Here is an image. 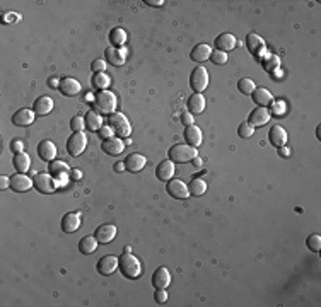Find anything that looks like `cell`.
<instances>
[{"label": "cell", "mask_w": 321, "mask_h": 307, "mask_svg": "<svg viewBox=\"0 0 321 307\" xmlns=\"http://www.w3.org/2000/svg\"><path fill=\"white\" fill-rule=\"evenodd\" d=\"M251 98L258 108H266L273 102V96L270 94V90L263 89V87H256V89L251 92Z\"/></svg>", "instance_id": "obj_23"}, {"label": "cell", "mask_w": 321, "mask_h": 307, "mask_svg": "<svg viewBox=\"0 0 321 307\" xmlns=\"http://www.w3.org/2000/svg\"><path fill=\"white\" fill-rule=\"evenodd\" d=\"M144 4H147L151 7H162L164 6V0H144Z\"/></svg>", "instance_id": "obj_51"}, {"label": "cell", "mask_w": 321, "mask_h": 307, "mask_svg": "<svg viewBox=\"0 0 321 307\" xmlns=\"http://www.w3.org/2000/svg\"><path fill=\"white\" fill-rule=\"evenodd\" d=\"M191 162H193V164H195V168H202V159H200V157H198V156H197V157H195V159H193V160H191Z\"/></svg>", "instance_id": "obj_55"}, {"label": "cell", "mask_w": 321, "mask_h": 307, "mask_svg": "<svg viewBox=\"0 0 321 307\" xmlns=\"http://www.w3.org/2000/svg\"><path fill=\"white\" fill-rule=\"evenodd\" d=\"M208 60L214 62V65H224L227 62V53L219 52V50H214V52L210 53V58H208Z\"/></svg>", "instance_id": "obj_41"}, {"label": "cell", "mask_w": 321, "mask_h": 307, "mask_svg": "<svg viewBox=\"0 0 321 307\" xmlns=\"http://www.w3.org/2000/svg\"><path fill=\"white\" fill-rule=\"evenodd\" d=\"M270 116H272L270 110H266V108H256V110H253L251 113H249L248 123L251 126L260 128V126H263L270 122Z\"/></svg>", "instance_id": "obj_10"}, {"label": "cell", "mask_w": 321, "mask_h": 307, "mask_svg": "<svg viewBox=\"0 0 321 307\" xmlns=\"http://www.w3.org/2000/svg\"><path fill=\"white\" fill-rule=\"evenodd\" d=\"M253 134H255V126H251L248 122H243L237 126V135H239L241 138H249Z\"/></svg>", "instance_id": "obj_39"}, {"label": "cell", "mask_w": 321, "mask_h": 307, "mask_svg": "<svg viewBox=\"0 0 321 307\" xmlns=\"http://www.w3.org/2000/svg\"><path fill=\"white\" fill-rule=\"evenodd\" d=\"M60 92L64 94V96L67 98H74V96H77L79 92L82 90V87H81V82L76 80V78H72V77H65V78H62L60 80Z\"/></svg>", "instance_id": "obj_15"}, {"label": "cell", "mask_w": 321, "mask_h": 307, "mask_svg": "<svg viewBox=\"0 0 321 307\" xmlns=\"http://www.w3.org/2000/svg\"><path fill=\"white\" fill-rule=\"evenodd\" d=\"M108 40H110V44L113 48H122L123 44L127 43V32H125L123 28H113L110 31Z\"/></svg>", "instance_id": "obj_31"}, {"label": "cell", "mask_w": 321, "mask_h": 307, "mask_svg": "<svg viewBox=\"0 0 321 307\" xmlns=\"http://www.w3.org/2000/svg\"><path fill=\"white\" fill-rule=\"evenodd\" d=\"M93 86L96 87L98 90H106L108 87H110V84H111V78H110V76H108L106 72H101V74H94L93 76Z\"/></svg>", "instance_id": "obj_36"}, {"label": "cell", "mask_w": 321, "mask_h": 307, "mask_svg": "<svg viewBox=\"0 0 321 307\" xmlns=\"http://www.w3.org/2000/svg\"><path fill=\"white\" fill-rule=\"evenodd\" d=\"M246 48L249 50L251 55H260L265 48V41L258 34H255V32H251V34L246 36Z\"/></svg>", "instance_id": "obj_29"}, {"label": "cell", "mask_w": 321, "mask_h": 307, "mask_svg": "<svg viewBox=\"0 0 321 307\" xmlns=\"http://www.w3.org/2000/svg\"><path fill=\"white\" fill-rule=\"evenodd\" d=\"M154 298H156L157 304H166V302H168V292H166V288L156 290V294H154Z\"/></svg>", "instance_id": "obj_45"}, {"label": "cell", "mask_w": 321, "mask_h": 307, "mask_svg": "<svg viewBox=\"0 0 321 307\" xmlns=\"http://www.w3.org/2000/svg\"><path fill=\"white\" fill-rule=\"evenodd\" d=\"M174 162H171V160H162V162L156 168V176L159 181H166L168 182L169 180H173L174 178Z\"/></svg>", "instance_id": "obj_24"}, {"label": "cell", "mask_w": 321, "mask_h": 307, "mask_svg": "<svg viewBox=\"0 0 321 307\" xmlns=\"http://www.w3.org/2000/svg\"><path fill=\"white\" fill-rule=\"evenodd\" d=\"M272 113L275 114V116H282L283 114V111H285V102L283 101H277V102H272Z\"/></svg>", "instance_id": "obj_44"}, {"label": "cell", "mask_w": 321, "mask_h": 307, "mask_svg": "<svg viewBox=\"0 0 321 307\" xmlns=\"http://www.w3.org/2000/svg\"><path fill=\"white\" fill-rule=\"evenodd\" d=\"M104 56H106V64L113 65V67H122V65H125V55L120 48H113V46L106 48Z\"/></svg>", "instance_id": "obj_27"}, {"label": "cell", "mask_w": 321, "mask_h": 307, "mask_svg": "<svg viewBox=\"0 0 321 307\" xmlns=\"http://www.w3.org/2000/svg\"><path fill=\"white\" fill-rule=\"evenodd\" d=\"M103 152H106L108 156H120L125 148L123 140H120V136H111V138H106L101 145Z\"/></svg>", "instance_id": "obj_21"}, {"label": "cell", "mask_w": 321, "mask_h": 307, "mask_svg": "<svg viewBox=\"0 0 321 307\" xmlns=\"http://www.w3.org/2000/svg\"><path fill=\"white\" fill-rule=\"evenodd\" d=\"M33 180L31 178H28L26 174L23 172H18L14 174V176H11V190H14L16 193H24L28 192V190L33 188Z\"/></svg>", "instance_id": "obj_11"}, {"label": "cell", "mask_w": 321, "mask_h": 307, "mask_svg": "<svg viewBox=\"0 0 321 307\" xmlns=\"http://www.w3.org/2000/svg\"><path fill=\"white\" fill-rule=\"evenodd\" d=\"M203 110H205V98L203 94H191V96L186 99V111L191 114H202Z\"/></svg>", "instance_id": "obj_20"}, {"label": "cell", "mask_w": 321, "mask_h": 307, "mask_svg": "<svg viewBox=\"0 0 321 307\" xmlns=\"http://www.w3.org/2000/svg\"><path fill=\"white\" fill-rule=\"evenodd\" d=\"M278 154H280L282 157H289L290 156V150L287 147H278Z\"/></svg>", "instance_id": "obj_53"}, {"label": "cell", "mask_w": 321, "mask_h": 307, "mask_svg": "<svg viewBox=\"0 0 321 307\" xmlns=\"http://www.w3.org/2000/svg\"><path fill=\"white\" fill-rule=\"evenodd\" d=\"M91 68H93L94 74H101V72H104V70H106V60H101V58H98V60L93 62Z\"/></svg>", "instance_id": "obj_43"}, {"label": "cell", "mask_w": 321, "mask_h": 307, "mask_svg": "<svg viewBox=\"0 0 321 307\" xmlns=\"http://www.w3.org/2000/svg\"><path fill=\"white\" fill-rule=\"evenodd\" d=\"M306 246H307V250H311L312 252H319V250H321V236L319 234H311L309 238L306 239Z\"/></svg>", "instance_id": "obj_38"}, {"label": "cell", "mask_w": 321, "mask_h": 307, "mask_svg": "<svg viewBox=\"0 0 321 307\" xmlns=\"http://www.w3.org/2000/svg\"><path fill=\"white\" fill-rule=\"evenodd\" d=\"M82 178V172L81 171H72V180L74 181H79Z\"/></svg>", "instance_id": "obj_54"}, {"label": "cell", "mask_w": 321, "mask_h": 307, "mask_svg": "<svg viewBox=\"0 0 321 307\" xmlns=\"http://www.w3.org/2000/svg\"><path fill=\"white\" fill-rule=\"evenodd\" d=\"M11 150L14 154H19V152H24V144L23 140H14V142H11Z\"/></svg>", "instance_id": "obj_48"}, {"label": "cell", "mask_w": 321, "mask_h": 307, "mask_svg": "<svg viewBox=\"0 0 321 307\" xmlns=\"http://www.w3.org/2000/svg\"><path fill=\"white\" fill-rule=\"evenodd\" d=\"M98 134H99V136H101V138H104V140H106V138H111V135H113V128H111L110 125H108V126H101V128L98 130Z\"/></svg>", "instance_id": "obj_46"}, {"label": "cell", "mask_w": 321, "mask_h": 307, "mask_svg": "<svg viewBox=\"0 0 321 307\" xmlns=\"http://www.w3.org/2000/svg\"><path fill=\"white\" fill-rule=\"evenodd\" d=\"M198 156L197 148L191 147L188 144H176L169 148L168 152V157L171 162L174 164H186V162H191L195 157Z\"/></svg>", "instance_id": "obj_3"}, {"label": "cell", "mask_w": 321, "mask_h": 307, "mask_svg": "<svg viewBox=\"0 0 321 307\" xmlns=\"http://www.w3.org/2000/svg\"><path fill=\"white\" fill-rule=\"evenodd\" d=\"M7 188H11V178L2 176L0 178V190H7Z\"/></svg>", "instance_id": "obj_50"}, {"label": "cell", "mask_w": 321, "mask_h": 307, "mask_svg": "<svg viewBox=\"0 0 321 307\" xmlns=\"http://www.w3.org/2000/svg\"><path fill=\"white\" fill-rule=\"evenodd\" d=\"M169 284H171V273H169L168 268L159 266L156 272L152 273V287L156 290L168 288Z\"/></svg>", "instance_id": "obj_12"}, {"label": "cell", "mask_w": 321, "mask_h": 307, "mask_svg": "<svg viewBox=\"0 0 321 307\" xmlns=\"http://www.w3.org/2000/svg\"><path fill=\"white\" fill-rule=\"evenodd\" d=\"M237 89H239L243 94H246V96H251V92L256 89V86H255V82H253L251 78L244 77V78H241V80H239V84H237Z\"/></svg>", "instance_id": "obj_37"}, {"label": "cell", "mask_w": 321, "mask_h": 307, "mask_svg": "<svg viewBox=\"0 0 321 307\" xmlns=\"http://www.w3.org/2000/svg\"><path fill=\"white\" fill-rule=\"evenodd\" d=\"M214 44H215V50L227 53L236 48V36L231 34V32H222V34H219L217 38H215Z\"/></svg>", "instance_id": "obj_19"}, {"label": "cell", "mask_w": 321, "mask_h": 307, "mask_svg": "<svg viewBox=\"0 0 321 307\" xmlns=\"http://www.w3.org/2000/svg\"><path fill=\"white\" fill-rule=\"evenodd\" d=\"M50 171H52V176L58 180L62 176H67V171H69V164L64 162V160H52L50 162Z\"/></svg>", "instance_id": "obj_35"}, {"label": "cell", "mask_w": 321, "mask_h": 307, "mask_svg": "<svg viewBox=\"0 0 321 307\" xmlns=\"http://www.w3.org/2000/svg\"><path fill=\"white\" fill-rule=\"evenodd\" d=\"M12 164H14V168H16V171H18V172L26 174L29 171V168H31V157H29L26 152L14 154Z\"/></svg>", "instance_id": "obj_30"}, {"label": "cell", "mask_w": 321, "mask_h": 307, "mask_svg": "<svg viewBox=\"0 0 321 307\" xmlns=\"http://www.w3.org/2000/svg\"><path fill=\"white\" fill-rule=\"evenodd\" d=\"M166 192H168L169 196L176 198V200H186L190 196L188 186L180 180H169L166 182Z\"/></svg>", "instance_id": "obj_8"}, {"label": "cell", "mask_w": 321, "mask_h": 307, "mask_svg": "<svg viewBox=\"0 0 321 307\" xmlns=\"http://www.w3.org/2000/svg\"><path fill=\"white\" fill-rule=\"evenodd\" d=\"M188 192L190 196H202L207 192V182L202 180V178H195V180L190 181L188 184Z\"/></svg>", "instance_id": "obj_34"}, {"label": "cell", "mask_w": 321, "mask_h": 307, "mask_svg": "<svg viewBox=\"0 0 321 307\" xmlns=\"http://www.w3.org/2000/svg\"><path fill=\"white\" fill-rule=\"evenodd\" d=\"M108 125L113 128L115 134H118L122 138H127L132 134V126L130 122L127 120V116L123 113H111L108 116Z\"/></svg>", "instance_id": "obj_4"}, {"label": "cell", "mask_w": 321, "mask_h": 307, "mask_svg": "<svg viewBox=\"0 0 321 307\" xmlns=\"http://www.w3.org/2000/svg\"><path fill=\"white\" fill-rule=\"evenodd\" d=\"M96 268H98V273H99V275H103V276L113 275L116 270H118V258H116V256H113V254L103 256V258L98 261Z\"/></svg>", "instance_id": "obj_9"}, {"label": "cell", "mask_w": 321, "mask_h": 307, "mask_svg": "<svg viewBox=\"0 0 321 307\" xmlns=\"http://www.w3.org/2000/svg\"><path fill=\"white\" fill-rule=\"evenodd\" d=\"M123 169H125V164H123V162H118V164H115V171H116V172H122Z\"/></svg>", "instance_id": "obj_56"}, {"label": "cell", "mask_w": 321, "mask_h": 307, "mask_svg": "<svg viewBox=\"0 0 321 307\" xmlns=\"http://www.w3.org/2000/svg\"><path fill=\"white\" fill-rule=\"evenodd\" d=\"M48 87H60V80L57 77H50L48 78Z\"/></svg>", "instance_id": "obj_52"}, {"label": "cell", "mask_w": 321, "mask_h": 307, "mask_svg": "<svg viewBox=\"0 0 321 307\" xmlns=\"http://www.w3.org/2000/svg\"><path fill=\"white\" fill-rule=\"evenodd\" d=\"M210 53H212V48L208 46V44L200 43V44H195V46H193L190 56H191V60L197 62V64H203V62L210 58Z\"/></svg>", "instance_id": "obj_25"}, {"label": "cell", "mask_w": 321, "mask_h": 307, "mask_svg": "<svg viewBox=\"0 0 321 307\" xmlns=\"http://www.w3.org/2000/svg\"><path fill=\"white\" fill-rule=\"evenodd\" d=\"M94 238L98 239V242H101V244L111 242V240L116 238V227L113 226V224H103V226H99L98 229H96Z\"/></svg>", "instance_id": "obj_16"}, {"label": "cell", "mask_w": 321, "mask_h": 307, "mask_svg": "<svg viewBox=\"0 0 321 307\" xmlns=\"http://www.w3.org/2000/svg\"><path fill=\"white\" fill-rule=\"evenodd\" d=\"M185 140L186 144L191 145V147L197 148L200 144H202L203 136H202V130L197 126V125H190L185 128Z\"/></svg>", "instance_id": "obj_28"}, {"label": "cell", "mask_w": 321, "mask_h": 307, "mask_svg": "<svg viewBox=\"0 0 321 307\" xmlns=\"http://www.w3.org/2000/svg\"><path fill=\"white\" fill-rule=\"evenodd\" d=\"M118 268L122 272V275L128 280H135L140 276L142 273V264L139 258L132 254V252H125L118 258Z\"/></svg>", "instance_id": "obj_1"}, {"label": "cell", "mask_w": 321, "mask_h": 307, "mask_svg": "<svg viewBox=\"0 0 321 307\" xmlns=\"http://www.w3.org/2000/svg\"><path fill=\"white\" fill-rule=\"evenodd\" d=\"M268 140L273 147H285L287 144V132L283 130L280 125H275L270 128V134H268Z\"/></svg>", "instance_id": "obj_22"}, {"label": "cell", "mask_w": 321, "mask_h": 307, "mask_svg": "<svg viewBox=\"0 0 321 307\" xmlns=\"http://www.w3.org/2000/svg\"><path fill=\"white\" fill-rule=\"evenodd\" d=\"M87 147V136L84 135V132H74L72 135L67 140V152L72 157H79Z\"/></svg>", "instance_id": "obj_7"}, {"label": "cell", "mask_w": 321, "mask_h": 307, "mask_svg": "<svg viewBox=\"0 0 321 307\" xmlns=\"http://www.w3.org/2000/svg\"><path fill=\"white\" fill-rule=\"evenodd\" d=\"M35 116L36 113L33 110H26V108H23V110H18L14 114H12V123H14L16 126H29L33 122H35Z\"/></svg>", "instance_id": "obj_17"}, {"label": "cell", "mask_w": 321, "mask_h": 307, "mask_svg": "<svg viewBox=\"0 0 321 307\" xmlns=\"http://www.w3.org/2000/svg\"><path fill=\"white\" fill-rule=\"evenodd\" d=\"M190 87L193 89V92L202 94L203 90L208 87V70L202 65H198L197 68L191 72L190 76Z\"/></svg>", "instance_id": "obj_6"}, {"label": "cell", "mask_w": 321, "mask_h": 307, "mask_svg": "<svg viewBox=\"0 0 321 307\" xmlns=\"http://www.w3.org/2000/svg\"><path fill=\"white\" fill-rule=\"evenodd\" d=\"M86 101H89V102H94V96H91V94H87V96H86Z\"/></svg>", "instance_id": "obj_57"}, {"label": "cell", "mask_w": 321, "mask_h": 307, "mask_svg": "<svg viewBox=\"0 0 321 307\" xmlns=\"http://www.w3.org/2000/svg\"><path fill=\"white\" fill-rule=\"evenodd\" d=\"M270 58H272V60H265L263 62V67L268 70V72L272 68H277L278 67V56H270Z\"/></svg>", "instance_id": "obj_47"}, {"label": "cell", "mask_w": 321, "mask_h": 307, "mask_svg": "<svg viewBox=\"0 0 321 307\" xmlns=\"http://www.w3.org/2000/svg\"><path fill=\"white\" fill-rule=\"evenodd\" d=\"M84 120H86V128H89L91 132H98L99 128L103 126V118H101V114L96 113L94 110L87 111L86 116H84Z\"/></svg>", "instance_id": "obj_33"}, {"label": "cell", "mask_w": 321, "mask_h": 307, "mask_svg": "<svg viewBox=\"0 0 321 307\" xmlns=\"http://www.w3.org/2000/svg\"><path fill=\"white\" fill-rule=\"evenodd\" d=\"M38 157L45 162H52L57 157V145L52 140H41L38 144Z\"/></svg>", "instance_id": "obj_14"}, {"label": "cell", "mask_w": 321, "mask_h": 307, "mask_svg": "<svg viewBox=\"0 0 321 307\" xmlns=\"http://www.w3.org/2000/svg\"><path fill=\"white\" fill-rule=\"evenodd\" d=\"M21 16L18 12H4L2 14V24H16L19 22Z\"/></svg>", "instance_id": "obj_42"}, {"label": "cell", "mask_w": 321, "mask_h": 307, "mask_svg": "<svg viewBox=\"0 0 321 307\" xmlns=\"http://www.w3.org/2000/svg\"><path fill=\"white\" fill-rule=\"evenodd\" d=\"M181 123L185 126H190L193 125V114L188 113V111H185V113H181Z\"/></svg>", "instance_id": "obj_49"}, {"label": "cell", "mask_w": 321, "mask_h": 307, "mask_svg": "<svg viewBox=\"0 0 321 307\" xmlns=\"http://www.w3.org/2000/svg\"><path fill=\"white\" fill-rule=\"evenodd\" d=\"M116 96L111 90H98V94L94 96V111L99 114H108L110 116L111 113H115L116 110Z\"/></svg>", "instance_id": "obj_2"}, {"label": "cell", "mask_w": 321, "mask_h": 307, "mask_svg": "<svg viewBox=\"0 0 321 307\" xmlns=\"http://www.w3.org/2000/svg\"><path fill=\"white\" fill-rule=\"evenodd\" d=\"M33 184H35V190L41 194H52L55 190L58 188L57 180L52 176V174L47 172H40L33 178Z\"/></svg>", "instance_id": "obj_5"}, {"label": "cell", "mask_w": 321, "mask_h": 307, "mask_svg": "<svg viewBox=\"0 0 321 307\" xmlns=\"http://www.w3.org/2000/svg\"><path fill=\"white\" fill-rule=\"evenodd\" d=\"M98 250V239L94 236H84L81 240H79V251L82 254H93Z\"/></svg>", "instance_id": "obj_32"}, {"label": "cell", "mask_w": 321, "mask_h": 307, "mask_svg": "<svg viewBox=\"0 0 321 307\" xmlns=\"http://www.w3.org/2000/svg\"><path fill=\"white\" fill-rule=\"evenodd\" d=\"M79 227H81V215L76 212H69L62 217V230L65 234H74L79 230Z\"/></svg>", "instance_id": "obj_13"}, {"label": "cell", "mask_w": 321, "mask_h": 307, "mask_svg": "<svg viewBox=\"0 0 321 307\" xmlns=\"http://www.w3.org/2000/svg\"><path fill=\"white\" fill-rule=\"evenodd\" d=\"M123 164L128 172H140L145 168V164H147V159L142 154H130V156H127Z\"/></svg>", "instance_id": "obj_18"}, {"label": "cell", "mask_w": 321, "mask_h": 307, "mask_svg": "<svg viewBox=\"0 0 321 307\" xmlns=\"http://www.w3.org/2000/svg\"><path fill=\"white\" fill-rule=\"evenodd\" d=\"M70 128H72V132H82L86 128V120L84 116L77 114L74 116L72 120H70Z\"/></svg>", "instance_id": "obj_40"}, {"label": "cell", "mask_w": 321, "mask_h": 307, "mask_svg": "<svg viewBox=\"0 0 321 307\" xmlns=\"http://www.w3.org/2000/svg\"><path fill=\"white\" fill-rule=\"evenodd\" d=\"M125 252H132V248L130 246H125Z\"/></svg>", "instance_id": "obj_58"}, {"label": "cell", "mask_w": 321, "mask_h": 307, "mask_svg": "<svg viewBox=\"0 0 321 307\" xmlns=\"http://www.w3.org/2000/svg\"><path fill=\"white\" fill-rule=\"evenodd\" d=\"M52 110H53V99L50 96H40L35 101V104H33V111L40 116L52 113Z\"/></svg>", "instance_id": "obj_26"}]
</instances>
